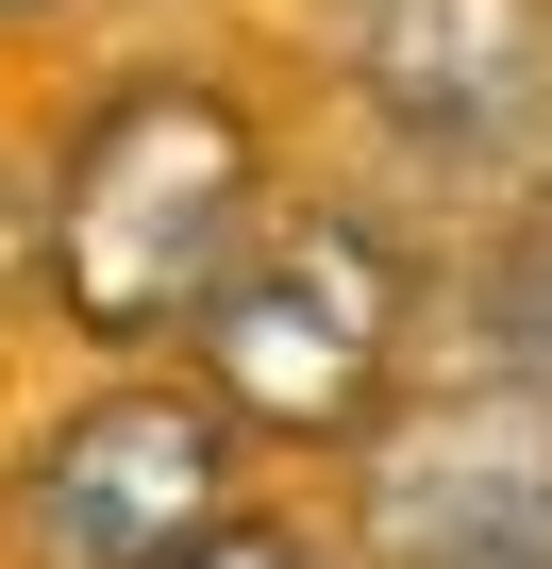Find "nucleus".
I'll list each match as a JSON object with an SVG mask.
<instances>
[{"label": "nucleus", "mask_w": 552, "mask_h": 569, "mask_svg": "<svg viewBox=\"0 0 552 569\" xmlns=\"http://www.w3.org/2000/svg\"><path fill=\"white\" fill-rule=\"evenodd\" d=\"M285 168H268V118L218 68H118L68 101L51 134V201H34V302L84 352H184L201 302L234 284V251L268 234Z\"/></svg>", "instance_id": "obj_1"}, {"label": "nucleus", "mask_w": 552, "mask_h": 569, "mask_svg": "<svg viewBox=\"0 0 552 569\" xmlns=\"http://www.w3.org/2000/svg\"><path fill=\"white\" fill-rule=\"evenodd\" d=\"M419 319H435V268L385 201L352 184H302V201H268V234L234 251V284L201 302L184 369L218 386V419L251 452H319L352 469L402 402H419Z\"/></svg>", "instance_id": "obj_2"}, {"label": "nucleus", "mask_w": 552, "mask_h": 569, "mask_svg": "<svg viewBox=\"0 0 552 569\" xmlns=\"http://www.w3.org/2000/svg\"><path fill=\"white\" fill-rule=\"evenodd\" d=\"M251 436L218 419L201 369H101L0 452V569H168L251 502Z\"/></svg>", "instance_id": "obj_3"}, {"label": "nucleus", "mask_w": 552, "mask_h": 569, "mask_svg": "<svg viewBox=\"0 0 552 569\" xmlns=\"http://www.w3.org/2000/svg\"><path fill=\"white\" fill-rule=\"evenodd\" d=\"M352 569H552V386L435 369L352 469H335Z\"/></svg>", "instance_id": "obj_4"}, {"label": "nucleus", "mask_w": 552, "mask_h": 569, "mask_svg": "<svg viewBox=\"0 0 552 569\" xmlns=\"http://www.w3.org/2000/svg\"><path fill=\"white\" fill-rule=\"evenodd\" d=\"M335 68L369 134L435 184H535L552 168V0H335Z\"/></svg>", "instance_id": "obj_5"}, {"label": "nucleus", "mask_w": 552, "mask_h": 569, "mask_svg": "<svg viewBox=\"0 0 552 569\" xmlns=\"http://www.w3.org/2000/svg\"><path fill=\"white\" fill-rule=\"evenodd\" d=\"M469 352L519 369V386H552V168L519 184V218H502L485 268H469Z\"/></svg>", "instance_id": "obj_6"}, {"label": "nucleus", "mask_w": 552, "mask_h": 569, "mask_svg": "<svg viewBox=\"0 0 552 569\" xmlns=\"http://www.w3.org/2000/svg\"><path fill=\"white\" fill-rule=\"evenodd\" d=\"M168 569H352V536H335V519H302V502H268V486H251V502H234L218 536H184Z\"/></svg>", "instance_id": "obj_7"}, {"label": "nucleus", "mask_w": 552, "mask_h": 569, "mask_svg": "<svg viewBox=\"0 0 552 569\" xmlns=\"http://www.w3.org/2000/svg\"><path fill=\"white\" fill-rule=\"evenodd\" d=\"M0 18H68V0H0Z\"/></svg>", "instance_id": "obj_8"}]
</instances>
